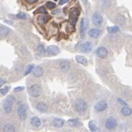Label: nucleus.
<instances>
[{
	"label": "nucleus",
	"instance_id": "obj_1",
	"mask_svg": "<svg viewBox=\"0 0 132 132\" xmlns=\"http://www.w3.org/2000/svg\"><path fill=\"white\" fill-rule=\"evenodd\" d=\"M14 102H15V98L12 97V96H9V97L5 99L4 104H3V108H4V110H5V111H6L7 114H9V112L11 111Z\"/></svg>",
	"mask_w": 132,
	"mask_h": 132
},
{
	"label": "nucleus",
	"instance_id": "obj_2",
	"mask_svg": "<svg viewBox=\"0 0 132 132\" xmlns=\"http://www.w3.org/2000/svg\"><path fill=\"white\" fill-rule=\"evenodd\" d=\"M29 95L32 98H37L41 94V87L39 84H32L29 87Z\"/></svg>",
	"mask_w": 132,
	"mask_h": 132
},
{
	"label": "nucleus",
	"instance_id": "obj_3",
	"mask_svg": "<svg viewBox=\"0 0 132 132\" xmlns=\"http://www.w3.org/2000/svg\"><path fill=\"white\" fill-rule=\"evenodd\" d=\"M75 109L77 111L83 114V112H85L86 110H87V104L86 102L83 99H78L76 102H75Z\"/></svg>",
	"mask_w": 132,
	"mask_h": 132
},
{
	"label": "nucleus",
	"instance_id": "obj_4",
	"mask_svg": "<svg viewBox=\"0 0 132 132\" xmlns=\"http://www.w3.org/2000/svg\"><path fill=\"white\" fill-rule=\"evenodd\" d=\"M117 126V121L114 117H108L105 121V127L109 130H112Z\"/></svg>",
	"mask_w": 132,
	"mask_h": 132
},
{
	"label": "nucleus",
	"instance_id": "obj_5",
	"mask_svg": "<svg viewBox=\"0 0 132 132\" xmlns=\"http://www.w3.org/2000/svg\"><path fill=\"white\" fill-rule=\"evenodd\" d=\"M26 112H27V106L24 103L19 105L17 108V114L22 120H25L26 118Z\"/></svg>",
	"mask_w": 132,
	"mask_h": 132
},
{
	"label": "nucleus",
	"instance_id": "obj_6",
	"mask_svg": "<svg viewBox=\"0 0 132 132\" xmlns=\"http://www.w3.org/2000/svg\"><path fill=\"white\" fill-rule=\"evenodd\" d=\"M92 22L96 26H100L103 23V17L99 12H95L92 16Z\"/></svg>",
	"mask_w": 132,
	"mask_h": 132
},
{
	"label": "nucleus",
	"instance_id": "obj_7",
	"mask_svg": "<svg viewBox=\"0 0 132 132\" xmlns=\"http://www.w3.org/2000/svg\"><path fill=\"white\" fill-rule=\"evenodd\" d=\"M79 14H80V9H71L70 17H69V22H70L73 25L77 23V19H78V17H79Z\"/></svg>",
	"mask_w": 132,
	"mask_h": 132
},
{
	"label": "nucleus",
	"instance_id": "obj_8",
	"mask_svg": "<svg viewBox=\"0 0 132 132\" xmlns=\"http://www.w3.org/2000/svg\"><path fill=\"white\" fill-rule=\"evenodd\" d=\"M108 107V104L107 102L105 101V100H99L96 103L95 105V109L96 111H98V112H102V111H104Z\"/></svg>",
	"mask_w": 132,
	"mask_h": 132
},
{
	"label": "nucleus",
	"instance_id": "obj_9",
	"mask_svg": "<svg viewBox=\"0 0 132 132\" xmlns=\"http://www.w3.org/2000/svg\"><path fill=\"white\" fill-rule=\"evenodd\" d=\"M93 49V45L92 43L89 42V41H85L81 44L80 46V51L83 52H90Z\"/></svg>",
	"mask_w": 132,
	"mask_h": 132
},
{
	"label": "nucleus",
	"instance_id": "obj_10",
	"mask_svg": "<svg viewBox=\"0 0 132 132\" xmlns=\"http://www.w3.org/2000/svg\"><path fill=\"white\" fill-rule=\"evenodd\" d=\"M97 55L101 59H104L108 55V50L105 47H99L97 50Z\"/></svg>",
	"mask_w": 132,
	"mask_h": 132
},
{
	"label": "nucleus",
	"instance_id": "obj_11",
	"mask_svg": "<svg viewBox=\"0 0 132 132\" xmlns=\"http://www.w3.org/2000/svg\"><path fill=\"white\" fill-rule=\"evenodd\" d=\"M59 52H60V50L57 46L55 45H50L48 48H47V53L50 54V55H56V54H58Z\"/></svg>",
	"mask_w": 132,
	"mask_h": 132
},
{
	"label": "nucleus",
	"instance_id": "obj_12",
	"mask_svg": "<svg viewBox=\"0 0 132 132\" xmlns=\"http://www.w3.org/2000/svg\"><path fill=\"white\" fill-rule=\"evenodd\" d=\"M88 34L93 39H97V37H99V35L101 34V30L100 29H98V28H92L88 31Z\"/></svg>",
	"mask_w": 132,
	"mask_h": 132
},
{
	"label": "nucleus",
	"instance_id": "obj_13",
	"mask_svg": "<svg viewBox=\"0 0 132 132\" xmlns=\"http://www.w3.org/2000/svg\"><path fill=\"white\" fill-rule=\"evenodd\" d=\"M121 114H123L124 116H130L132 114V110L131 108H129L127 105H126V106H124L122 109H121Z\"/></svg>",
	"mask_w": 132,
	"mask_h": 132
},
{
	"label": "nucleus",
	"instance_id": "obj_14",
	"mask_svg": "<svg viewBox=\"0 0 132 132\" xmlns=\"http://www.w3.org/2000/svg\"><path fill=\"white\" fill-rule=\"evenodd\" d=\"M30 123L32 126H34V127H40V125H41V121H40V119L39 118V117L33 116L30 119Z\"/></svg>",
	"mask_w": 132,
	"mask_h": 132
},
{
	"label": "nucleus",
	"instance_id": "obj_15",
	"mask_svg": "<svg viewBox=\"0 0 132 132\" xmlns=\"http://www.w3.org/2000/svg\"><path fill=\"white\" fill-rule=\"evenodd\" d=\"M43 72H44V69H43L42 67H40V66H37L36 68H34V70H33V74H34L35 77H40L43 75Z\"/></svg>",
	"mask_w": 132,
	"mask_h": 132
},
{
	"label": "nucleus",
	"instance_id": "obj_16",
	"mask_svg": "<svg viewBox=\"0 0 132 132\" xmlns=\"http://www.w3.org/2000/svg\"><path fill=\"white\" fill-rule=\"evenodd\" d=\"M86 28H87V21H86L85 18H83L82 20V23H81V36L82 37H83L85 34Z\"/></svg>",
	"mask_w": 132,
	"mask_h": 132
},
{
	"label": "nucleus",
	"instance_id": "obj_17",
	"mask_svg": "<svg viewBox=\"0 0 132 132\" xmlns=\"http://www.w3.org/2000/svg\"><path fill=\"white\" fill-rule=\"evenodd\" d=\"M52 126L57 127V128H60L64 126V120L60 119V118H54L52 121Z\"/></svg>",
	"mask_w": 132,
	"mask_h": 132
},
{
	"label": "nucleus",
	"instance_id": "obj_18",
	"mask_svg": "<svg viewBox=\"0 0 132 132\" xmlns=\"http://www.w3.org/2000/svg\"><path fill=\"white\" fill-rule=\"evenodd\" d=\"M37 110L40 112H46L48 111V108H47V105L45 103H43V102H40V103H37Z\"/></svg>",
	"mask_w": 132,
	"mask_h": 132
},
{
	"label": "nucleus",
	"instance_id": "obj_19",
	"mask_svg": "<svg viewBox=\"0 0 132 132\" xmlns=\"http://www.w3.org/2000/svg\"><path fill=\"white\" fill-rule=\"evenodd\" d=\"M50 19L49 16H47L46 14H44V15H41V16H39L37 17V23L40 24V25H44V24H46L48 20Z\"/></svg>",
	"mask_w": 132,
	"mask_h": 132
},
{
	"label": "nucleus",
	"instance_id": "obj_20",
	"mask_svg": "<svg viewBox=\"0 0 132 132\" xmlns=\"http://www.w3.org/2000/svg\"><path fill=\"white\" fill-rule=\"evenodd\" d=\"M16 128L12 125L10 124H6L5 126H3V131L4 132H15Z\"/></svg>",
	"mask_w": 132,
	"mask_h": 132
},
{
	"label": "nucleus",
	"instance_id": "obj_21",
	"mask_svg": "<svg viewBox=\"0 0 132 132\" xmlns=\"http://www.w3.org/2000/svg\"><path fill=\"white\" fill-rule=\"evenodd\" d=\"M76 61L79 63V64H82L83 66H87V59L84 57V56H82V55H77L76 56Z\"/></svg>",
	"mask_w": 132,
	"mask_h": 132
},
{
	"label": "nucleus",
	"instance_id": "obj_22",
	"mask_svg": "<svg viewBox=\"0 0 132 132\" xmlns=\"http://www.w3.org/2000/svg\"><path fill=\"white\" fill-rule=\"evenodd\" d=\"M60 68L63 72H67L69 69V63L68 61H63L60 64Z\"/></svg>",
	"mask_w": 132,
	"mask_h": 132
},
{
	"label": "nucleus",
	"instance_id": "obj_23",
	"mask_svg": "<svg viewBox=\"0 0 132 132\" xmlns=\"http://www.w3.org/2000/svg\"><path fill=\"white\" fill-rule=\"evenodd\" d=\"M68 125L70 126H82V123L78 119H69L68 120Z\"/></svg>",
	"mask_w": 132,
	"mask_h": 132
},
{
	"label": "nucleus",
	"instance_id": "obj_24",
	"mask_svg": "<svg viewBox=\"0 0 132 132\" xmlns=\"http://www.w3.org/2000/svg\"><path fill=\"white\" fill-rule=\"evenodd\" d=\"M107 30L110 34H115V33H118V32H119L120 28L118 27V26H108Z\"/></svg>",
	"mask_w": 132,
	"mask_h": 132
},
{
	"label": "nucleus",
	"instance_id": "obj_25",
	"mask_svg": "<svg viewBox=\"0 0 132 132\" xmlns=\"http://www.w3.org/2000/svg\"><path fill=\"white\" fill-rule=\"evenodd\" d=\"M9 29L8 27H5L4 25H1V27H0V34L2 35V37H5L7 35L9 34Z\"/></svg>",
	"mask_w": 132,
	"mask_h": 132
},
{
	"label": "nucleus",
	"instance_id": "obj_26",
	"mask_svg": "<svg viewBox=\"0 0 132 132\" xmlns=\"http://www.w3.org/2000/svg\"><path fill=\"white\" fill-rule=\"evenodd\" d=\"M88 127H89V129L91 130V131H97L98 130V127H97V125H96V123L94 122V121H90L89 124H88Z\"/></svg>",
	"mask_w": 132,
	"mask_h": 132
},
{
	"label": "nucleus",
	"instance_id": "obj_27",
	"mask_svg": "<svg viewBox=\"0 0 132 132\" xmlns=\"http://www.w3.org/2000/svg\"><path fill=\"white\" fill-rule=\"evenodd\" d=\"M9 91V85H6V86H2V88L0 89V93H1V95L2 96H5L7 93Z\"/></svg>",
	"mask_w": 132,
	"mask_h": 132
},
{
	"label": "nucleus",
	"instance_id": "obj_28",
	"mask_svg": "<svg viewBox=\"0 0 132 132\" xmlns=\"http://www.w3.org/2000/svg\"><path fill=\"white\" fill-rule=\"evenodd\" d=\"M37 52H40V54H44V53L47 52V50H45V47L43 46L42 44H40V45L37 46Z\"/></svg>",
	"mask_w": 132,
	"mask_h": 132
},
{
	"label": "nucleus",
	"instance_id": "obj_29",
	"mask_svg": "<svg viewBox=\"0 0 132 132\" xmlns=\"http://www.w3.org/2000/svg\"><path fill=\"white\" fill-rule=\"evenodd\" d=\"M55 3L54 2H52V1H48L46 3V8L49 9H53L54 8H55Z\"/></svg>",
	"mask_w": 132,
	"mask_h": 132
},
{
	"label": "nucleus",
	"instance_id": "obj_30",
	"mask_svg": "<svg viewBox=\"0 0 132 132\" xmlns=\"http://www.w3.org/2000/svg\"><path fill=\"white\" fill-rule=\"evenodd\" d=\"M16 18L17 19H21V20H26L28 18V16L24 12H21V13H18L17 15H16Z\"/></svg>",
	"mask_w": 132,
	"mask_h": 132
},
{
	"label": "nucleus",
	"instance_id": "obj_31",
	"mask_svg": "<svg viewBox=\"0 0 132 132\" xmlns=\"http://www.w3.org/2000/svg\"><path fill=\"white\" fill-rule=\"evenodd\" d=\"M36 13H41V14H47V10L45 7H40L39 9L36 10Z\"/></svg>",
	"mask_w": 132,
	"mask_h": 132
},
{
	"label": "nucleus",
	"instance_id": "obj_32",
	"mask_svg": "<svg viewBox=\"0 0 132 132\" xmlns=\"http://www.w3.org/2000/svg\"><path fill=\"white\" fill-rule=\"evenodd\" d=\"M33 68H34V66H33V65H30V66H29V67L27 68L26 71H25V75H28V74L30 73V72H32V70H33Z\"/></svg>",
	"mask_w": 132,
	"mask_h": 132
},
{
	"label": "nucleus",
	"instance_id": "obj_33",
	"mask_svg": "<svg viewBox=\"0 0 132 132\" xmlns=\"http://www.w3.org/2000/svg\"><path fill=\"white\" fill-rule=\"evenodd\" d=\"M25 90V87L24 86H18V87H16V88H14V92L15 93H19V92H22V91H24Z\"/></svg>",
	"mask_w": 132,
	"mask_h": 132
},
{
	"label": "nucleus",
	"instance_id": "obj_34",
	"mask_svg": "<svg viewBox=\"0 0 132 132\" xmlns=\"http://www.w3.org/2000/svg\"><path fill=\"white\" fill-rule=\"evenodd\" d=\"M116 22L118 24H120V25H123L124 23H125V18L124 17H118Z\"/></svg>",
	"mask_w": 132,
	"mask_h": 132
},
{
	"label": "nucleus",
	"instance_id": "obj_35",
	"mask_svg": "<svg viewBox=\"0 0 132 132\" xmlns=\"http://www.w3.org/2000/svg\"><path fill=\"white\" fill-rule=\"evenodd\" d=\"M117 101L119 102L120 104H122V105H124V106H126V105H127V102H126V101H124L123 99H121L120 98H117Z\"/></svg>",
	"mask_w": 132,
	"mask_h": 132
},
{
	"label": "nucleus",
	"instance_id": "obj_36",
	"mask_svg": "<svg viewBox=\"0 0 132 132\" xmlns=\"http://www.w3.org/2000/svg\"><path fill=\"white\" fill-rule=\"evenodd\" d=\"M68 0H59V5L61 6V5H64V4L68 3Z\"/></svg>",
	"mask_w": 132,
	"mask_h": 132
},
{
	"label": "nucleus",
	"instance_id": "obj_37",
	"mask_svg": "<svg viewBox=\"0 0 132 132\" xmlns=\"http://www.w3.org/2000/svg\"><path fill=\"white\" fill-rule=\"evenodd\" d=\"M26 1H27L28 3L32 4V3H35V2H37V0H26Z\"/></svg>",
	"mask_w": 132,
	"mask_h": 132
},
{
	"label": "nucleus",
	"instance_id": "obj_38",
	"mask_svg": "<svg viewBox=\"0 0 132 132\" xmlns=\"http://www.w3.org/2000/svg\"><path fill=\"white\" fill-rule=\"evenodd\" d=\"M4 83H5V81H4V80H1V83H0V86L2 87V86H3Z\"/></svg>",
	"mask_w": 132,
	"mask_h": 132
},
{
	"label": "nucleus",
	"instance_id": "obj_39",
	"mask_svg": "<svg viewBox=\"0 0 132 132\" xmlns=\"http://www.w3.org/2000/svg\"><path fill=\"white\" fill-rule=\"evenodd\" d=\"M55 1H56V0H55Z\"/></svg>",
	"mask_w": 132,
	"mask_h": 132
}]
</instances>
